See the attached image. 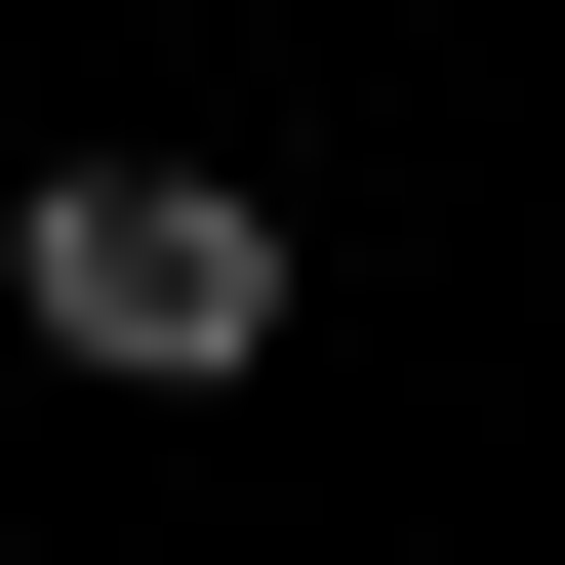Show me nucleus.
Segmentation results:
<instances>
[{"label": "nucleus", "instance_id": "obj_1", "mask_svg": "<svg viewBox=\"0 0 565 565\" xmlns=\"http://www.w3.org/2000/svg\"><path fill=\"white\" fill-rule=\"evenodd\" d=\"M0 323H41L82 404H243L282 364V202L243 162H41V202H0Z\"/></svg>", "mask_w": 565, "mask_h": 565}]
</instances>
